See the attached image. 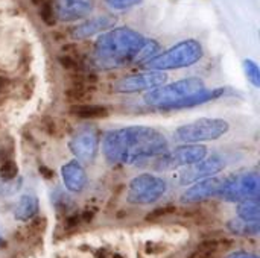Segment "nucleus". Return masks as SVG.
<instances>
[{"instance_id":"a211bd4d","label":"nucleus","mask_w":260,"mask_h":258,"mask_svg":"<svg viewBox=\"0 0 260 258\" xmlns=\"http://www.w3.org/2000/svg\"><path fill=\"white\" fill-rule=\"evenodd\" d=\"M230 246H232V240L209 239L201 242L189 258H219V255Z\"/></svg>"},{"instance_id":"2f4dec72","label":"nucleus","mask_w":260,"mask_h":258,"mask_svg":"<svg viewBox=\"0 0 260 258\" xmlns=\"http://www.w3.org/2000/svg\"><path fill=\"white\" fill-rule=\"evenodd\" d=\"M225 258H259V255L253 252H247V251H235Z\"/></svg>"},{"instance_id":"6ab92c4d","label":"nucleus","mask_w":260,"mask_h":258,"mask_svg":"<svg viewBox=\"0 0 260 258\" xmlns=\"http://www.w3.org/2000/svg\"><path fill=\"white\" fill-rule=\"evenodd\" d=\"M238 219L250 224H259L260 220V202L259 198L244 199L236 207Z\"/></svg>"},{"instance_id":"aec40b11","label":"nucleus","mask_w":260,"mask_h":258,"mask_svg":"<svg viewBox=\"0 0 260 258\" xmlns=\"http://www.w3.org/2000/svg\"><path fill=\"white\" fill-rule=\"evenodd\" d=\"M70 113L82 120H96V119H104L110 114L107 106L102 105H87V103H78L70 108Z\"/></svg>"},{"instance_id":"393cba45","label":"nucleus","mask_w":260,"mask_h":258,"mask_svg":"<svg viewBox=\"0 0 260 258\" xmlns=\"http://www.w3.org/2000/svg\"><path fill=\"white\" fill-rule=\"evenodd\" d=\"M242 65H244V71H245V75H247L248 81H250L256 88H259L260 87L259 65H257L253 59H245Z\"/></svg>"},{"instance_id":"2eb2a0df","label":"nucleus","mask_w":260,"mask_h":258,"mask_svg":"<svg viewBox=\"0 0 260 258\" xmlns=\"http://www.w3.org/2000/svg\"><path fill=\"white\" fill-rule=\"evenodd\" d=\"M40 213V201L34 193H23L14 204L12 216L15 220L29 222L35 219Z\"/></svg>"},{"instance_id":"72a5a7b5","label":"nucleus","mask_w":260,"mask_h":258,"mask_svg":"<svg viewBox=\"0 0 260 258\" xmlns=\"http://www.w3.org/2000/svg\"><path fill=\"white\" fill-rule=\"evenodd\" d=\"M5 85H6V79L0 78V94H2V93H3V90H5Z\"/></svg>"},{"instance_id":"f3484780","label":"nucleus","mask_w":260,"mask_h":258,"mask_svg":"<svg viewBox=\"0 0 260 258\" xmlns=\"http://www.w3.org/2000/svg\"><path fill=\"white\" fill-rule=\"evenodd\" d=\"M225 94V88H213V90H203V91H198L174 105H171L166 111H174V109H186V108H193V106H198V105H204V103H209L212 100H216V99H221L222 96Z\"/></svg>"},{"instance_id":"4be33fe9","label":"nucleus","mask_w":260,"mask_h":258,"mask_svg":"<svg viewBox=\"0 0 260 258\" xmlns=\"http://www.w3.org/2000/svg\"><path fill=\"white\" fill-rule=\"evenodd\" d=\"M158 50H160V44L157 41H154V40H145L143 46L136 53L133 62L145 65L148 61H151L152 58H155L158 55Z\"/></svg>"},{"instance_id":"473e14b6","label":"nucleus","mask_w":260,"mask_h":258,"mask_svg":"<svg viewBox=\"0 0 260 258\" xmlns=\"http://www.w3.org/2000/svg\"><path fill=\"white\" fill-rule=\"evenodd\" d=\"M40 175L44 179H53V172L49 167H46V166H40Z\"/></svg>"},{"instance_id":"5701e85b","label":"nucleus","mask_w":260,"mask_h":258,"mask_svg":"<svg viewBox=\"0 0 260 258\" xmlns=\"http://www.w3.org/2000/svg\"><path fill=\"white\" fill-rule=\"evenodd\" d=\"M23 187V178L17 176L14 179H3L0 178V198H9L20 192Z\"/></svg>"},{"instance_id":"412c9836","label":"nucleus","mask_w":260,"mask_h":258,"mask_svg":"<svg viewBox=\"0 0 260 258\" xmlns=\"http://www.w3.org/2000/svg\"><path fill=\"white\" fill-rule=\"evenodd\" d=\"M227 230L236 236H244V237H248V236H257L260 233L259 224H250V222H244L241 219H232L227 222Z\"/></svg>"},{"instance_id":"1a4fd4ad","label":"nucleus","mask_w":260,"mask_h":258,"mask_svg":"<svg viewBox=\"0 0 260 258\" xmlns=\"http://www.w3.org/2000/svg\"><path fill=\"white\" fill-rule=\"evenodd\" d=\"M101 137L94 126L79 128L69 141V149L79 163H93L99 151Z\"/></svg>"},{"instance_id":"39448f33","label":"nucleus","mask_w":260,"mask_h":258,"mask_svg":"<svg viewBox=\"0 0 260 258\" xmlns=\"http://www.w3.org/2000/svg\"><path fill=\"white\" fill-rule=\"evenodd\" d=\"M168 192V182L152 173H140L128 184L126 201L133 205H149L161 199Z\"/></svg>"},{"instance_id":"f257e3e1","label":"nucleus","mask_w":260,"mask_h":258,"mask_svg":"<svg viewBox=\"0 0 260 258\" xmlns=\"http://www.w3.org/2000/svg\"><path fill=\"white\" fill-rule=\"evenodd\" d=\"M169 151L166 137L149 126H128L108 131L102 140V152L110 164L136 166L160 158Z\"/></svg>"},{"instance_id":"a878e982","label":"nucleus","mask_w":260,"mask_h":258,"mask_svg":"<svg viewBox=\"0 0 260 258\" xmlns=\"http://www.w3.org/2000/svg\"><path fill=\"white\" fill-rule=\"evenodd\" d=\"M177 211V207L174 205H163V207H157L154 208L152 211H149L145 217L146 222H157V220H161L163 217H168L171 214H174Z\"/></svg>"},{"instance_id":"6e6552de","label":"nucleus","mask_w":260,"mask_h":258,"mask_svg":"<svg viewBox=\"0 0 260 258\" xmlns=\"http://www.w3.org/2000/svg\"><path fill=\"white\" fill-rule=\"evenodd\" d=\"M209 154V149L203 144H186L178 146L174 151H168L165 155H161L157 163V170H174L180 167H189L195 163H200L204 160Z\"/></svg>"},{"instance_id":"f03ea898","label":"nucleus","mask_w":260,"mask_h":258,"mask_svg":"<svg viewBox=\"0 0 260 258\" xmlns=\"http://www.w3.org/2000/svg\"><path fill=\"white\" fill-rule=\"evenodd\" d=\"M143 43L145 38L129 27L108 30L102 33L94 44L93 64L98 68L111 70L125 65L126 62H133Z\"/></svg>"},{"instance_id":"c756f323","label":"nucleus","mask_w":260,"mask_h":258,"mask_svg":"<svg viewBox=\"0 0 260 258\" xmlns=\"http://www.w3.org/2000/svg\"><path fill=\"white\" fill-rule=\"evenodd\" d=\"M41 126H43L44 132H46L47 135H50V137H53V135H58V134H59L58 123H56L53 119H50V117H46V119H43V122H41Z\"/></svg>"},{"instance_id":"f704fd0d","label":"nucleus","mask_w":260,"mask_h":258,"mask_svg":"<svg viewBox=\"0 0 260 258\" xmlns=\"http://www.w3.org/2000/svg\"><path fill=\"white\" fill-rule=\"evenodd\" d=\"M3 243V239H2V234H0V245Z\"/></svg>"},{"instance_id":"4468645a","label":"nucleus","mask_w":260,"mask_h":258,"mask_svg":"<svg viewBox=\"0 0 260 258\" xmlns=\"http://www.w3.org/2000/svg\"><path fill=\"white\" fill-rule=\"evenodd\" d=\"M94 0H56L55 15L62 21H75L87 17L93 9Z\"/></svg>"},{"instance_id":"7ed1b4c3","label":"nucleus","mask_w":260,"mask_h":258,"mask_svg":"<svg viewBox=\"0 0 260 258\" xmlns=\"http://www.w3.org/2000/svg\"><path fill=\"white\" fill-rule=\"evenodd\" d=\"M203 46L197 40H186L148 61L143 67L151 71L177 70L197 64L203 58Z\"/></svg>"},{"instance_id":"cd10ccee","label":"nucleus","mask_w":260,"mask_h":258,"mask_svg":"<svg viewBox=\"0 0 260 258\" xmlns=\"http://www.w3.org/2000/svg\"><path fill=\"white\" fill-rule=\"evenodd\" d=\"M40 15H41V18H43V21H44L46 24H49V26L55 24V18H56V15H55L53 5H52L49 0H46L44 3H41V5H40Z\"/></svg>"},{"instance_id":"c85d7f7f","label":"nucleus","mask_w":260,"mask_h":258,"mask_svg":"<svg viewBox=\"0 0 260 258\" xmlns=\"http://www.w3.org/2000/svg\"><path fill=\"white\" fill-rule=\"evenodd\" d=\"M142 0H105V3L114 9H128L139 5Z\"/></svg>"},{"instance_id":"dca6fc26","label":"nucleus","mask_w":260,"mask_h":258,"mask_svg":"<svg viewBox=\"0 0 260 258\" xmlns=\"http://www.w3.org/2000/svg\"><path fill=\"white\" fill-rule=\"evenodd\" d=\"M114 18L111 17H96L91 20H85L84 23L78 24L72 29V38L75 40H85L88 36H93L96 33H101L107 29H110L114 24Z\"/></svg>"},{"instance_id":"bb28decb","label":"nucleus","mask_w":260,"mask_h":258,"mask_svg":"<svg viewBox=\"0 0 260 258\" xmlns=\"http://www.w3.org/2000/svg\"><path fill=\"white\" fill-rule=\"evenodd\" d=\"M17 176H18V166L14 160H6L0 163V178L14 179Z\"/></svg>"},{"instance_id":"f8f14e48","label":"nucleus","mask_w":260,"mask_h":258,"mask_svg":"<svg viewBox=\"0 0 260 258\" xmlns=\"http://www.w3.org/2000/svg\"><path fill=\"white\" fill-rule=\"evenodd\" d=\"M222 186V179L221 178H207V179H201L198 182H193V186H190L180 198V201L183 204H201L206 202L215 196L219 195Z\"/></svg>"},{"instance_id":"423d86ee","label":"nucleus","mask_w":260,"mask_h":258,"mask_svg":"<svg viewBox=\"0 0 260 258\" xmlns=\"http://www.w3.org/2000/svg\"><path fill=\"white\" fill-rule=\"evenodd\" d=\"M230 131V125L224 119L203 117L195 122L181 125L177 128L175 135L178 140L186 143H201L218 140Z\"/></svg>"},{"instance_id":"7c9ffc66","label":"nucleus","mask_w":260,"mask_h":258,"mask_svg":"<svg viewBox=\"0 0 260 258\" xmlns=\"http://www.w3.org/2000/svg\"><path fill=\"white\" fill-rule=\"evenodd\" d=\"M81 222H82V219H81V213H73V214H70V216H67V217H66L64 230H67V231L75 230Z\"/></svg>"},{"instance_id":"20e7f679","label":"nucleus","mask_w":260,"mask_h":258,"mask_svg":"<svg viewBox=\"0 0 260 258\" xmlns=\"http://www.w3.org/2000/svg\"><path fill=\"white\" fill-rule=\"evenodd\" d=\"M204 88H206L204 82L200 78H186V79L172 82L169 85H161V87H157V88L148 91L145 94L143 100L146 105H149L152 108L166 111L171 105H174L198 91H203Z\"/></svg>"},{"instance_id":"b1692460","label":"nucleus","mask_w":260,"mask_h":258,"mask_svg":"<svg viewBox=\"0 0 260 258\" xmlns=\"http://www.w3.org/2000/svg\"><path fill=\"white\" fill-rule=\"evenodd\" d=\"M52 204L53 207L58 210V211H66L67 208H70L73 205L72 199L62 192L61 187H56L53 192H52Z\"/></svg>"},{"instance_id":"9b49d317","label":"nucleus","mask_w":260,"mask_h":258,"mask_svg":"<svg viewBox=\"0 0 260 258\" xmlns=\"http://www.w3.org/2000/svg\"><path fill=\"white\" fill-rule=\"evenodd\" d=\"M166 79L168 76L163 71H146L122 78L114 84L113 88L117 93H137L145 90L151 91L157 87H161L166 82Z\"/></svg>"},{"instance_id":"0eeeda50","label":"nucleus","mask_w":260,"mask_h":258,"mask_svg":"<svg viewBox=\"0 0 260 258\" xmlns=\"http://www.w3.org/2000/svg\"><path fill=\"white\" fill-rule=\"evenodd\" d=\"M259 172L251 170L244 175H232L222 179L219 195L227 202H241L250 198H259Z\"/></svg>"},{"instance_id":"9d476101","label":"nucleus","mask_w":260,"mask_h":258,"mask_svg":"<svg viewBox=\"0 0 260 258\" xmlns=\"http://www.w3.org/2000/svg\"><path fill=\"white\" fill-rule=\"evenodd\" d=\"M224 169H225V158L218 154H213L210 157H206L200 163H195L186 167V170L181 172L180 175V184L187 186V184L198 182L201 179L213 178Z\"/></svg>"},{"instance_id":"ddd939ff","label":"nucleus","mask_w":260,"mask_h":258,"mask_svg":"<svg viewBox=\"0 0 260 258\" xmlns=\"http://www.w3.org/2000/svg\"><path fill=\"white\" fill-rule=\"evenodd\" d=\"M61 178L70 193H82L88 186L87 172L78 160H70L61 167Z\"/></svg>"}]
</instances>
